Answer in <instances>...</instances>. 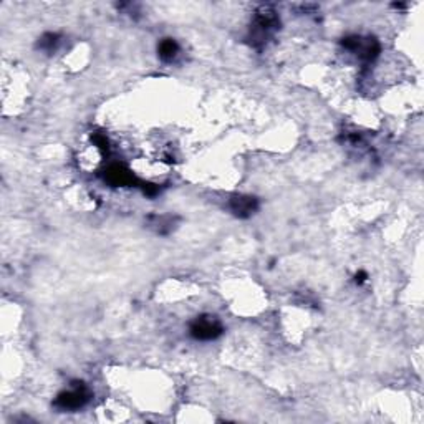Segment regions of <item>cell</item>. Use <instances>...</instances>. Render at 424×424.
<instances>
[{"mask_svg":"<svg viewBox=\"0 0 424 424\" xmlns=\"http://www.w3.org/2000/svg\"><path fill=\"white\" fill-rule=\"evenodd\" d=\"M224 325L214 315H199L189 325V335L197 341H212L222 336Z\"/></svg>","mask_w":424,"mask_h":424,"instance_id":"4","label":"cell"},{"mask_svg":"<svg viewBox=\"0 0 424 424\" xmlns=\"http://www.w3.org/2000/svg\"><path fill=\"white\" fill-rule=\"evenodd\" d=\"M280 17L272 6H261L255 10L249 32V43L254 49H262L279 32Z\"/></svg>","mask_w":424,"mask_h":424,"instance_id":"1","label":"cell"},{"mask_svg":"<svg viewBox=\"0 0 424 424\" xmlns=\"http://www.w3.org/2000/svg\"><path fill=\"white\" fill-rule=\"evenodd\" d=\"M90 400H92V391H90L88 386L83 382L75 380V382H72L70 388L58 393L54 401V406L62 411H76L85 408L90 403Z\"/></svg>","mask_w":424,"mask_h":424,"instance_id":"2","label":"cell"},{"mask_svg":"<svg viewBox=\"0 0 424 424\" xmlns=\"http://www.w3.org/2000/svg\"><path fill=\"white\" fill-rule=\"evenodd\" d=\"M259 199L255 196H247V194H236L229 199V209L236 218L249 219L259 211Z\"/></svg>","mask_w":424,"mask_h":424,"instance_id":"6","label":"cell"},{"mask_svg":"<svg viewBox=\"0 0 424 424\" xmlns=\"http://www.w3.org/2000/svg\"><path fill=\"white\" fill-rule=\"evenodd\" d=\"M366 279H368V274L365 270H358L357 274H354V284L357 285H361V284H365L366 282Z\"/></svg>","mask_w":424,"mask_h":424,"instance_id":"11","label":"cell"},{"mask_svg":"<svg viewBox=\"0 0 424 424\" xmlns=\"http://www.w3.org/2000/svg\"><path fill=\"white\" fill-rule=\"evenodd\" d=\"M92 141L95 148H97L103 156L110 154V140H108L106 135H103V133H93Z\"/></svg>","mask_w":424,"mask_h":424,"instance_id":"10","label":"cell"},{"mask_svg":"<svg viewBox=\"0 0 424 424\" xmlns=\"http://www.w3.org/2000/svg\"><path fill=\"white\" fill-rule=\"evenodd\" d=\"M101 177L106 184L113 188H141L142 181L129 168L121 163L108 164L101 171Z\"/></svg>","mask_w":424,"mask_h":424,"instance_id":"5","label":"cell"},{"mask_svg":"<svg viewBox=\"0 0 424 424\" xmlns=\"http://www.w3.org/2000/svg\"><path fill=\"white\" fill-rule=\"evenodd\" d=\"M177 55H179V43L174 38H163L158 43V57L163 62H172V60H176Z\"/></svg>","mask_w":424,"mask_h":424,"instance_id":"8","label":"cell"},{"mask_svg":"<svg viewBox=\"0 0 424 424\" xmlns=\"http://www.w3.org/2000/svg\"><path fill=\"white\" fill-rule=\"evenodd\" d=\"M146 222L159 236H170L179 222V218L172 214H151L146 218Z\"/></svg>","mask_w":424,"mask_h":424,"instance_id":"7","label":"cell"},{"mask_svg":"<svg viewBox=\"0 0 424 424\" xmlns=\"http://www.w3.org/2000/svg\"><path fill=\"white\" fill-rule=\"evenodd\" d=\"M341 47L345 50L352 51L357 55L361 62L371 63L382 54V45L375 37H363V35H347L341 38Z\"/></svg>","mask_w":424,"mask_h":424,"instance_id":"3","label":"cell"},{"mask_svg":"<svg viewBox=\"0 0 424 424\" xmlns=\"http://www.w3.org/2000/svg\"><path fill=\"white\" fill-rule=\"evenodd\" d=\"M60 42H62V35H60V33L47 32L37 40L35 49L43 51V54H47V55H51L54 51H57Z\"/></svg>","mask_w":424,"mask_h":424,"instance_id":"9","label":"cell"}]
</instances>
